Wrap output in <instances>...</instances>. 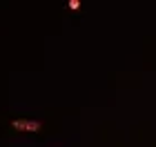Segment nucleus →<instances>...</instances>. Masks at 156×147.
I'll use <instances>...</instances> for the list:
<instances>
[{
	"label": "nucleus",
	"instance_id": "f257e3e1",
	"mask_svg": "<svg viewBox=\"0 0 156 147\" xmlns=\"http://www.w3.org/2000/svg\"><path fill=\"white\" fill-rule=\"evenodd\" d=\"M13 127L23 129V131H36V129H40V123L38 121H16Z\"/></svg>",
	"mask_w": 156,
	"mask_h": 147
}]
</instances>
